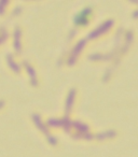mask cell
<instances>
[{
  "instance_id": "cell-1",
  "label": "cell",
  "mask_w": 138,
  "mask_h": 157,
  "mask_svg": "<svg viewBox=\"0 0 138 157\" xmlns=\"http://www.w3.org/2000/svg\"><path fill=\"white\" fill-rule=\"evenodd\" d=\"M8 62H9L10 67H11V68L13 69L15 72H18V71H20V68H18V67L16 66L15 62L12 60V56H11V55H8Z\"/></svg>"
},
{
  "instance_id": "cell-3",
  "label": "cell",
  "mask_w": 138,
  "mask_h": 157,
  "mask_svg": "<svg viewBox=\"0 0 138 157\" xmlns=\"http://www.w3.org/2000/svg\"><path fill=\"white\" fill-rule=\"evenodd\" d=\"M5 1H0V14H3V7H5Z\"/></svg>"
},
{
  "instance_id": "cell-2",
  "label": "cell",
  "mask_w": 138,
  "mask_h": 157,
  "mask_svg": "<svg viewBox=\"0 0 138 157\" xmlns=\"http://www.w3.org/2000/svg\"><path fill=\"white\" fill-rule=\"evenodd\" d=\"M18 34H20V32H18V30L15 32V50L20 51V44H18Z\"/></svg>"
},
{
  "instance_id": "cell-4",
  "label": "cell",
  "mask_w": 138,
  "mask_h": 157,
  "mask_svg": "<svg viewBox=\"0 0 138 157\" xmlns=\"http://www.w3.org/2000/svg\"><path fill=\"white\" fill-rule=\"evenodd\" d=\"M6 37H7V34H5V36H2V37H0V43H1V42H2L3 40H5Z\"/></svg>"
}]
</instances>
